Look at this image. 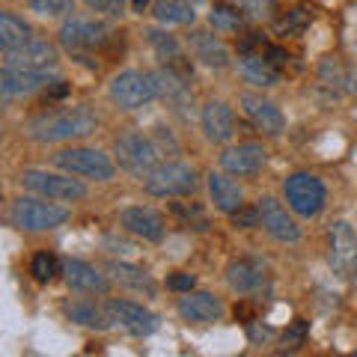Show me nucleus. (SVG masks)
I'll return each instance as SVG.
<instances>
[{
    "label": "nucleus",
    "mask_w": 357,
    "mask_h": 357,
    "mask_svg": "<svg viewBox=\"0 0 357 357\" xmlns=\"http://www.w3.org/2000/svg\"><path fill=\"white\" fill-rule=\"evenodd\" d=\"M98 128V116L86 107H69V110H54V114L33 116L27 122V134L36 143H60L86 137Z\"/></svg>",
    "instance_id": "f257e3e1"
},
{
    "label": "nucleus",
    "mask_w": 357,
    "mask_h": 357,
    "mask_svg": "<svg viewBox=\"0 0 357 357\" xmlns=\"http://www.w3.org/2000/svg\"><path fill=\"white\" fill-rule=\"evenodd\" d=\"M114 155H116L122 170L131 173V176H140V178H146L161 161V152L155 146V140L146 137V134H140V131L119 134L114 140Z\"/></svg>",
    "instance_id": "f03ea898"
},
{
    "label": "nucleus",
    "mask_w": 357,
    "mask_h": 357,
    "mask_svg": "<svg viewBox=\"0 0 357 357\" xmlns=\"http://www.w3.org/2000/svg\"><path fill=\"white\" fill-rule=\"evenodd\" d=\"M110 98L114 105L122 110H137L143 105H149L152 98H158V81H155V72H119L114 81H110Z\"/></svg>",
    "instance_id": "7ed1b4c3"
},
{
    "label": "nucleus",
    "mask_w": 357,
    "mask_h": 357,
    "mask_svg": "<svg viewBox=\"0 0 357 357\" xmlns=\"http://www.w3.org/2000/svg\"><path fill=\"white\" fill-rule=\"evenodd\" d=\"M54 167L72 173V176H84V178H96V182H107L114 178L116 167L107 158L102 149H86V146H75V149H60L54 155Z\"/></svg>",
    "instance_id": "20e7f679"
},
{
    "label": "nucleus",
    "mask_w": 357,
    "mask_h": 357,
    "mask_svg": "<svg viewBox=\"0 0 357 357\" xmlns=\"http://www.w3.org/2000/svg\"><path fill=\"white\" fill-rule=\"evenodd\" d=\"M283 194H286L289 208L301 218H316L325 208V197H328L321 178L312 173H292L283 185Z\"/></svg>",
    "instance_id": "39448f33"
},
{
    "label": "nucleus",
    "mask_w": 357,
    "mask_h": 357,
    "mask_svg": "<svg viewBox=\"0 0 357 357\" xmlns=\"http://www.w3.org/2000/svg\"><path fill=\"white\" fill-rule=\"evenodd\" d=\"M143 185H146V191L152 197H185V194H194L197 173H194V167H188V164L164 161L143 178Z\"/></svg>",
    "instance_id": "423d86ee"
},
{
    "label": "nucleus",
    "mask_w": 357,
    "mask_h": 357,
    "mask_svg": "<svg viewBox=\"0 0 357 357\" xmlns=\"http://www.w3.org/2000/svg\"><path fill=\"white\" fill-rule=\"evenodd\" d=\"M69 220V211L63 206L45 203V199H33V197H21L13 203V223L21 229L30 232H45L54 227H63Z\"/></svg>",
    "instance_id": "0eeeda50"
},
{
    "label": "nucleus",
    "mask_w": 357,
    "mask_h": 357,
    "mask_svg": "<svg viewBox=\"0 0 357 357\" xmlns=\"http://www.w3.org/2000/svg\"><path fill=\"white\" fill-rule=\"evenodd\" d=\"M57 36L69 51H96V48H102V45H107L110 39H114V30H110L105 21L72 15V18L63 21Z\"/></svg>",
    "instance_id": "6e6552de"
},
{
    "label": "nucleus",
    "mask_w": 357,
    "mask_h": 357,
    "mask_svg": "<svg viewBox=\"0 0 357 357\" xmlns=\"http://www.w3.org/2000/svg\"><path fill=\"white\" fill-rule=\"evenodd\" d=\"M21 185L27 191L48 197V199H63V203H75V199L86 197V188L72 176H60V173H48V170H24L21 173Z\"/></svg>",
    "instance_id": "1a4fd4ad"
},
{
    "label": "nucleus",
    "mask_w": 357,
    "mask_h": 357,
    "mask_svg": "<svg viewBox=\"0 0 357 357\" xmlns=\"http://www.w3.org/2000/svg\"><path fill=\"white\" fill-rule=\"evenodd\" d=\"M60 54L57 45L48 39H27L24 45H18L15 51L6 54V66L18 72H30V75H48L51 69H57Z\"/></svg>",
    "instance_id": "9d476101"
},
{
    "label": "nucleus",
    "mask_w": 357,
    "mask_h": 357,
    "mask_svg": "<svg viewBox=\"0 0 357 357\" xmlns=\"http://www.w3.org/2000/svg\"><path fill=\"white\" fill-rule=\"evenodd\" d=\"M331 268L342 280L357 277V236L345 220H337L331 227Z\"/></svg>",
    "instance_id": "9b49d317"
},
{
    "label": "nucleus",
    "mask_w": 357,
    "mask_h": 357,
    "mask_svg": "<svg viewBox=\"0 0 357 357\" xmlns=\"http://www.w3.org/2000/svg\"><path fill=\"white\" fill-rule=\"evenodd\" d=\"M107 312H110V319H114V325L126 328L134 337H149V333H155L161 325V319L155 316L152 310H146L143 304H134V301H110Z\"/></svg>",
    "instance_id": "f8f14e48"
},
{
    "label": "nucleus",
    "mask_w": 357,
    "mask_h": 357,
    "mask_svg": "<svg viewBox=\"0 0 357 357\" xmlns=\"http://www.w3.org/2000/svg\"><path fill=\"white\" fill-rule=\"evenodd\" d=\"M256 211H259V227H265V232L271 238L283 241V244H295L301 238L298 223L274 197H262L259 203H256Z\"/></svg>",
    "instance_id": "ddd939ff"
},
{
    "label": "nucleus",
    "mask_w": 357,
    "mask_h": 357,
    "mask_svg": "<svg viewBox=\"0 0 357 357\" xmlns=\"http://www.w3.org/2000/svg\"><path fill=\"white\" fill-rule=\"evenodd\" d=\"M220 167L229 176H256L265 167V149L259 143H238V146L223 149Z\"/></svg>",
    "instance_id": "4468645a"
},
{
    "label": "nucleus",
    "mask_w": 357,
    "mask_h": 357,
    "mask_svg": "<svg viewBox=\"0 0 357 357\" xmlns=\"http://www.w3.org/2000/svg\"><path fill=\"white\" fill-rule=\"evenodd\" d=\"M241 107H244V114H248V119L253 122V126L259 131H265V134H280L286 128V116L280 114V107H277L271 98L256 96V93H244Z\"/></svg>",
    "instance_id": "2eb2a0df"
},
{
    "label": "nucleus",
    "mask_w": 357,
    "mask_h": 357,
    "mask_svg": "<svg viewBox=\"0 0 357 357\" xmlns=\"http://www.w3.org/2000/svg\"><path fill=\"white\" fill-rule=\"evenodd\" d=\"M146 39L152 45V51L158 54V60L164 63V69H173L176 75H182V77L191 81V66H188V57H185L182 45H178V39L173 36V33L158 30V27H149L146 30Z\"/></svg>",
    "instance_id": "dca6fc26"
},
{
    "label": "nucleus",
    "mask_w": 357,
    "mask_h": 357,
    "mask_svg": "<svg viewBox=\"0 0 357 357\" xmlns=\"http://www.w3.org/2000/svg\"><path fill=\"white\" fill-rule=\"evenodd\" d=\"M63 277L72 289H77L84 295H105L110 289L107 277L98 274V268H93L84 259H63Z\"/></svg>",
    "instance_id": "f3484780"
},
{
    "label": "nucleus",
    "mask_w": 357,
    "mask_h": 357,
    "mask_svg": "<svg viewBox=\"0 0 357 357\" xmlns=\"http://www.w3.org/2000/svg\"><path fill=\"white\" fill-rule=\"evenodd\" d=\"M188 48H191L194 57L199 63H206L208 69H227L229 66V48L208 30H191L188 33Z\"/></svg>",
    "instance_id": "a211bd4d"
},
{
    "label": "nucleus",
    "mask_w": 357,
    "mask_h": 357,
    "mask_svg": "<svg viewBox=\"0 0 357 357\" xmlns=\"http://www.w3.org/2000/svg\"><path fill=\"white\" fill-rule=\"evenodd\" d=\"M119 223L126 227L131 236H140L146 241H161L164 238V218L152 208H143V206H131L119 215Z\"/></svg>",
    "instance_id": "6ab92c4d"
},
{
    "label": "nucleus",
    "mask_w": 357,
    "mask_h": 357,
    "mask_svg": "<svg viewBox=\"0 0 357 357\" xmlns=\"http://www.w3.org/2000/svg\"><path fill=\"white\" fill-rule=\"evenodd\" d=\"M48 84H51L48 75H30V72H18V69L3 66V69H0V102H3V98L33 96L36 89L48 86Z\"/></svg>",
    "instance_id": "aec40b11"
},
{
    "label": "nucleus",
    "mask_w": 357,
    "mask_h": 357,
    "mask_svg": "<svg viewBox=\"0 0 357 357\" xmlns=\"http://www.w3.org/2000/svg\"><path fill=\"white\" fill-rule=\"evenodd\" d=\"M206 178H208V194H211V203H215V208L232 215V211H238L244 206L241 188H238V182L229 173H215V170H211Z\"/></svg>",
    "instance_id": "412c9836"
},
{
    "label": "nucleus",
    "mask_w": 357,
    "mask_h": 357,
    "mask_svg": "<svg viewBox=\"0 0 357 357\" xmlns=\"http://www.w3.org/2000/svg\"><path fill=\"white\" fill-rule=\"evenodd\" d=\"M227 283L232 292H256L265 283V265L259 259H236L227 265Z\"/></svg>",
    "instance_id": "4be33fe9"
},
{
    "label": "nucleus",
    "mask_w": 357,
    "mask_h": 357,
    "mask_svg": "<svg viewBox=\"0 0 357 357\" xmlns=\"http://www.w3.org/2000/svg\"><path fill=\"white\" fill-rule=\"evenodd\" d=\"M178 316L185 321H218L223 316V304L208 292H188L178 301Z\"/></svg>",
    "instance_id": "5701e85b"
},
{
    "label": "nucleus",
    "mask_w": 357,
    "mask_h": 357,
    "mask_svg": "<svg viewBox=\"0 0 357 357\" xmlns=\"http://www.w3.org/2000/svg\"><path fill=\"white\" fill-rule=\"evenodd\" d=\"M232 110L227 102H220V98H211L206 102L203 107V131L211 143H227L232 137Z\"/></svg>",
    "instance_id": "b1692460"
},
{
    "label": "nucleus",
    "mask_w": 357,
    "mask_h": 357,
    "mask_svg": "<svg viewBox=\"0 0 357 357\" xmlns=\"http://www.w3.org/2000/svg\"><path fill=\"white\" fill-rule=\"evenodd\" d=\"M155 81H158V96L167 98V102H170L176 110H185L188 105H194L188 77L176 75L173 69H161V72H155Z\"/></svg>",
    "instance_id": "393cba45"
},
{
    "label": "nucleus",
    "mask_w": 357,
    "mask_h": 357,
    "mask_svg": "<svg viewBox=\"0 0 357 357\" xmlns=\"http://www.w3.org/2000/svg\"><path fill=\"white\" fill-rule=\"evenodd\" d=\"M238 72L244 75V81H250L256 86H274L280 81V69L274 63H268L265 54H241Z\"/></svg>",
    "instance_id": "a878e982"
},
{
    "label": "nucleus",
    "mask_w": 357,
    "mask_h": 357,
    "mask_svg": "<svg viewBox=\"0 0 357 357\" xmlns=\"http://www.w3.org/2000/svg\"><path fill=\"white\" fill-rule=\"evenodd\" d=\"M66 316H69L72 321H77V325L96 328V331H107L110 325H114L107 307H98V304H93V301H69V304H66Z\"/></svg>",
    "instance_id": "bb28decb"
},
{
    "label": "nucleus",
    "mask_w": 357,
    "mask_h": 357,
    "mask_svg": "<svg viewBox=\"0 0 357 357\" xmlns=\"http://www.w3.org/2000/svg\"><path fill=\"white\" fill-rule=\"evenodd\" d=\"M152 15L161 21V24H194V3L191 0H155L152 3Z\"/></svg>",
    "instance_id": "cd10ccee"
},
{
    "label": "nucleus",
    "mask_w": 357,
    "mask_h": 357,
    "mask_svg": "<svg viewBox=\"0 0 357 357\" xmlns=\"http://www.w3.org/2000/svg\"><path fill=\"white\" fill-rule=\"evenodd\" d=\"M107 271L114 274V280H116L119 286H128V289H134V292H146V295L155 292L152 277L143 271V268H137V265H128V262H110V265H107Z\"/></svg>",
    "instance_id": "c85d7f7f"
},
{
    "label": "nucleus",
    "mask_w": 357,
    "mask_h": 357,
    "mask_svg": "<svg viewBox=\"0 0 357 357\" xmlns=\"http://www.w3.org/2000/svg\"><path fill=\"white\" fill-rule=\"evenodd\" d=\"M30 39V27L13 13H0V54L15 51Z\"/></svg>",
    "instance_id": "c756f323"
},
{
    "label": "nucleus",
    "mask_w": 357,
    "mask_h": 357,
    "mask_svg": "<svg viewBox=\"0 0 357 357\" xmlns=\"http://www.w3.org/2000/svg\"><path fill=\"white\" fill-rule=\"evenodd\" d=\"M208 24L218 33H238L244 27V18L232 3H215L208 13Z\"/></svg>",
    "instance_id": "7c9ffc66"
},
{
    "label": "nucleus",
    "mask_w": 357,
    "mask_h": 357,
    "mask_svg": "<svg viewBox=\"0 0 357 357\" xmlns=\"http://www.w3.org/2000/svg\"><path fill=\"white\" fill-rule=\"evenodd\" d=\"M229 3L253 21H271L277 15V0H229Z\"/></svg>",
    "instance_id": "2f4dec72"
},
{
    "label": "nucleus",
    "mask_w": 357,
    "mask_h": 357,
    "mask_svg": "<svg viewBox=\"0 0 357 357\" xmlns=\"http://www.w3.org/2000/svg\"><path fill=\"white\" fill-rule=\"evenodd\" d=\"M30 274H33V280L48 283V280H54V277L60 274V262L54 259L51 253H36L33 256V262H30Z\"/></svg>",
    "instance_id": "473e14b6"
},
{
    "label": "nucleus",
    "mask_w": 357,
    "mask_h": 357,
    "mask_svg": "<svg viewBox=\"0 0 357 357\" xmlns=\"http://www.w3.org/2000/svg\"><path fill=\"white\" fill-rule=\"evenodd\" d=\"M27 6L45 18H57V15L72 13V0H27Z\"/></svg>",
    "instance_id": "72a5a7b5"
},
{
    "label": "nucleus",
    "mask_w": 357,
    "mask_h": 357,
    "mask_svg": "<svg viewBox=\"0 0 357 357\" xmlns=\"http://www.w3.org/2000/svg\"><path fill=\"white\" fill-rule=\"evenodd\" d=\"M310 21H312L310 9H292L286 18L277 21V33H298V30H304Z\"/></svg>",
    "instance_id": "f704fd0d"
},
{
    "label": "nucleus",
    "mask_w": 357,
    "mask_h": 357,
    "mask_svg": "<svg viewBox=\"0 0 357 357\" xmlns=\"http://www.w3.org/2000/svg\"><path fill=\"white\" fill-rule=\"evenodd\" d=\"M307 333H310V321L295 319L292 325H289V328L283 331V349H298V345H304Z\"/></svg>",
    "instance_id": "c9c22d12"
},
{
    "label": "nucleus",
    "mask_w": 357,
    "mask_h": 357,
    "mask_svg": "<svg viewBox=\"0 0 357 357\" xmlns=\"http://www.w3.org/2000/svg\"><path fill=\"white\" fill-rule=\"evenodd\" d=\"M173 211L178 218H182L185 223H191V220H197V229H206V215H203V208H199L197 203H173Z\"/></svg>",
    "instance_id": "e433bc0d"
},
{
    "label": "nucleus",
    "mask_w": 357,
    "mask_h": 357,
    "mask_svg": "<svg viewBox=\"0 0 357 357\" xmlns=\"http://www.w3.org/2000/svg\"><path fill=\"white\" fill-rule=\"evenodd\" d=\"M194 286H197V277L188 274V271H176V274L167 277V289H170V292L188 295V292H194Z\"/></svg>",
    "instance_id": "4c0bfd02"
},
{
    "label": "nucleus",
    "mask_w": 357,
    "mask_h": 357,
    "mask_svg": "<svg viewBox=\"0 0 357 357\" xmlns=\"http://www.w3.org/2000/svg\"><path fill=\"white\" fill-rule=\"evenodd\" d=\"M232 223H236V227H241V229L259 227V211H256V206H253V208L241 206L238 211H232Z\"/></svg>",
    "instance_id": "58836bf2"
},
{
    "label": "nucleus",
    "mask_w": 357,
    "mask_h": 357,
    "mask_svg": "<svg viewBox=\"0 0 357 357\" xmlns=\"http://www.w3.org/2000/svg\"><path fill=\"white\" fill-rule=\"evenodd\" d=\"M84 3L105 15H122V9H126V0H84Z\"/></svg>",
    "instance_id": "ea45409f"
},
{
    "label": "nucleus",
    "mask_w": 357,
    "mask_h": 357,
    "mask_svg": "<svg viewBox=\"0 0 357 357\" xmlns=\"http://www.w3.org/2000/svg\"><path fill=\"white\" fill-rule=\"evenodd\" d=\"M248 333H250V340H253V342H265L268 337H271V328H259V325H256V321H250Z\"/></svg>",
    "instance_id": "a19ab883"
},
{
    "label": "nucleus",
    "mask_w": 357,
    "mask_h": 357,
    "mask_svg": "<svg viewBox=\"0 0 357 357\" xmlns=\"http://www.w3.org/2000/svg\"><path fill=\"white\" fill-rule=\"evenodd\" d=\"M66 93H69V84H66V81H51L48 84V96L51 98H63Z\"/></svg>",
    "instance_id": "79ce46f5"
},
{
    "label": "nucleus",
    "mask_w": 357,
    "mask_h": 357,
    "mask_svg": "<svg viewBox=\"0 0 357 357\" xmlns=\"http://www.w3.org/2000/svg\"><path fill=\"white\" fill-rule=\"evenodd\" d=\"M131 3H134V9H137V13H143V9H146V3H149V0H131Z\"/></svg>",
    "instance_id": "37998d69"
},
{
    "label": "nucleus",
    "mask_w": 357,
    "mask_h": 357,
    "mask_svg": "<svg viewBox=\"0 0 357 357\" xmlns=\"http://www.w3.org/2000/svg\"><path fill=\"white\" fill-rule=\"evenodd\" d=\"M277 357H292V354H286V351H283V354H277Z\"/></svg>",
    "instance_id": "c03bdc74"
},
{
    "label": "nucleus",
    "mask_w": 357,
    "mask_h": 357,
    "mask_svg": "<svg viewBox=\"0 0 357 357\" xmlns=\"http://www.w3.org/2000/svg\"><path fill=\"white\" fill-rule=\"evenodd\" d=\"M191 3H203V0H191Z\"/></svg>",
    "instance_id": "a18cd8bd"
},
{
    "label": "nucleus",
    "mask_w": 357,
    "mask_h": 357,
    "mask_svg": "<svg viewBox=\"0 0 357 357\" xmlns=\"http://www.w3.org/2000/svg\"><path fill=\"white\" fill-rule=\"evenodd\" d=\"M241 357H244V354H241Z\"/></svg>",
    "instance_id": "49530a36"
},
{
    "label": "nucleus",
    "mask_w": 357,
    "mask_h": 357,
    "mask_svg": "<svg viewBox=\"0 0 357 357\" xmlns=\"http://www.w3.org/2000/svg\"><path fill=\"white\" fill-rule=\"evenodd\" d=\"M354 357H357V354H354Z\"/></svg>",
    "instance_id": "de8ad7c7"
}]
</instances>
